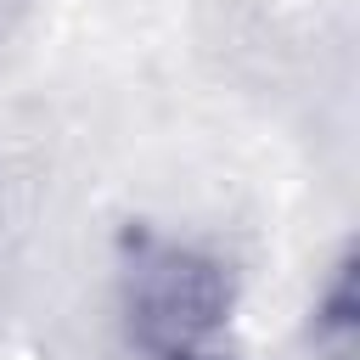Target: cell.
Here are the masks:
<instances>
[{"label": "cell", "mask_w": 360, "mask_h": 360, "mask_svg": "<svg viewBox=\"0 0 360 360\" xmlns=\"http://www.w3.org/2000/svg\"><path fill=\"white\" fill-rule=\"evenodd\" d=\"M112 309L135 360H236L242 287L231 259L158 225L118 236Z\"/></svg>", "instance_id": "1"}, {"label": "cell", "mask_w": 360, "mask_h": 360, "mask_svg": "<svg viewBox=\"0 0 360 360\" xmlns=\"http://www.w3.org/2000/svg\"><path fill=\"white\" fill-rule=\"evenodd\" d=\"M315 349L326 360H354L360 343V287H354V253H343L326 276V287L315 292Z\"/></svg>", "instance_id": "2"}, {"label": "cell", "mask_w": 360, "mask_h": 360, "mask_svg": "<svg viewBox=\"0 0 360 360\" xmlns=\"http://www.w3.org/2000/svg\"><path fill=\"white\" fill-rule=\"evenodd\" d=\"M22 11H28V0H0V39H11V28L22 22Z\"/></svg>", "instance_id": "3"}]
</instances>
